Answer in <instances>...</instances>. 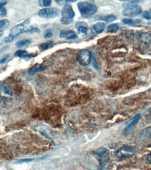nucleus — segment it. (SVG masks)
Masks as SVG:
<instances>
[{"instance_id": "nucleus-13", "label": "nucleus", "mask_w": 151, "mask_h": 170, "mask_svg": "<svg viewBox=\"0 0 151 170\" xmlns=\"http://www.w3.org/2000/svg\"><path fill=\"white\" fill-rule=\"evenodd\" d=\"M46 69V66L44 64L36 65L28 70V74L30 76H32L38 72L43 71Z\"/></svg>"}, {"instance_id": "nucleus-20", "label": "nucleus", "mask_w": 151, "mask_h": 170, "mask_svg": "<svg viewBox=\"0 0 151 170\" xmlns=\"http://www.w3.org/2000/svg\"><path fill=\"white\" fill-rule=\"evenodd\" d=\"M10 24V21L7 19L0 20V29H3L7 28Z\"/></svg>"}, {"instance_id": "nucleus-32", "label": "nucleus", "mask_w": 151, "mask_h": 170, "mask_svg": "<svg viewBox=\"0 0 151 170\" xmlns=\"http://www.w3.org/2000/svg\"><path fill=\"white\" fill-rule=\"evenodd\" d=\"M7 3V2H0V8L3 7Z\"/></svg>"}, {"instance_id": "nucleus-17", "label": "nucleus", "mask_w": 151, "mask_h": 170, "mask_svg": "<svg viewBox=\"0 0 151 170\" xmlns=\"http://www.w3.org/2000/svg\"><path fill=\"white\" fill-rule=\"evenodd\" d=\"M31 41L28 39H23L19 41L16 44V46L19 48L23 47L31 43Z\"/></svg>"}, {"instance_id": "nucleus-3", "label": "nucleus", "mask_w": 151, "mask_h": 170, "mask_svg": "<svg viewBox=\"0 0 151 170\" xmlns=\"http://www.w3.org/2000/svg\"><path fill=\"white\" fill-rule=\"evenodd\" d=\"M137 150L135 147L131 146H124L120 148L115 153L117 157L119 159L129 158L137 152Z\"/></svg>"}, {"instance_id": "nucleus-22", "label": "nucleus", "mask_w": 151, "mask_h": 170, "mask_svg": "<svg viewBox=\"0 0 151 170\" xmlns=\"http://www.w3.org/2000/svg\"><path fill=\"white\" fill-rule=\"evenodd\" d=\"M53 44V42L52 41H49L47 42L46 43H42L41 45V48L42 49L45 50L49 48L50 46L51 45Z\"/></svg>"}, {"instance_id": "nucleus-5", "label": "nucleus", "mask_w": 151, "mask_h": 170, "mask_svg": "<svg viewBox=\"0 0 151 170\" xmlns=\"http://www.w3.org/2000/svg\"><path fill=\"white\" fill-rule=\"evenodd\" d=\"M29 23H30V20L29 19H27L23 23L13 27L11 29L10 35L15 37L24 32H31L32 28L28 27Z\"/></svg>"}, {"instance_id": "nucleus-26", "label": "nucleus", "mask_w": 151, "mask_h": 170, "mask_svg": "<svg viewBox=\"0 0 151 170\" xmlns=\"http://www.w3.org/2000/svg\"><path fill=\"white\" fill-rule=\"evenodd\" d=\"M123 23L125 25H132L134 22V21L132 19L126 18L122 20Z\"/></svg>"}, {"instance_id": "nucleus-1", "label": "nucleus", "mask_w": 151, "mask_h": 170, "mask_svg": "<svg viewBox=\"0 0 151 170\" xmlns=\"http://www.w3.org/2000/svg\"><path fill=\"white\" fill-rule=\"evenodd\" d=\"M77 5L81 15L85 18L93 16L97 10L96 5L87 2H79Z\"/></svg>"}, {"instance_id": "nucleus-21", "label": "nucleus", "mask_w": 151, "mask_h": 170, "mask_svg": "<svg viewBox=\"0 0 151 170\" xmlns=\"http://www.w3.org/2000/svg\"><path fill=\"white\" fill-rule=\"evenodd\" d=\"M51 2H52L50 0L39 1V4L41 6L48 7L51 5Z\"/></svg>"}, {"instance_id": "nucleus-16", "label": "nucleus", "mask_w": 151, "mask_h": 170, "mask_svg": "<svg viewBox=\"0 0 151 170\" xmlns=\"http://www.w3.org/2000/svg\"><path fill=\"white\" fill-rule=\"evenodd\" d=\"M105 25L103 23L98 22L93 26V29L96 34H100L104 30Z\"/></svg>"}, {"instance_id": "nucleus-33", "label": "nucleus", "mask_w": 151, "mask_h": 170, "mask_svg": "<svg viewBox=\"0 0 151 170\" xmlns=\"http://www.w3.org/2000/svg\"><path fill=\"white\" fill-rule=\"evenodd\" d=\"M3 33V31L2 30H0V37L2 35Z\"/></svg>"}, {"instance_id": "nucleus-14", "label": "nucleus", "mask_w": 151, "mask_h": 170, "mask_svg": "<svg viewBox=\"0 0 151 170\" xmlns=\"http://www.w3.org/2000/svg\"><path fill=\"white\" fill-rule=\"evenodd\" d=\"M140 137L144 140L151 139V126L145 128L142 130L140 133Z\"/></svg>"}, {"instance_id": "nucleus-24", "label": "nucleus", "mask_w": 151, "mask_h": 170, "mask_svg": "<svg viewBox=\"0 0 151 170\" xmlns=\"http://www.w3.org/2000/svg\"><path fill=\"white\" fill-rule=\"evenodd\" d=\"M14 39V37L12 35H9L8 37H5L3 41L5 43H9L12 42Z\"/></svg>"}, {"instance_id": "nucleus-30", "label": "nucleus", "mask_w": 151, "mask_h": 170, "mask_svg": "<svg viewBox=\"0 0 151 170\" xmlns=\"http://www.w3.org/2000/svg\"><path fill=\"white\" fill-rule=\"evenodd\" d=\"M32 159H21V160H19L18 161V163H24V162H30V161H32Z\"/></svg>"}, {"instance_id": "nucleus-10", "label": "nucleus", "mask_w": 151, "mask_h": 170, "mask_svg": "<svg viewBox=\"0 0 151 170\" xmlns=\"http://www.w3.org/2000/svg\"><path fill=\"white\" fill-rule=\"evenodd\" d=\"M75 13L73 9V7L70 5H64L61 11L62 18L73 19L75 17Z\"/></svg>"}, {"instance_id": "nucleus-11", "label": "nucleus", "mask_w": 151, "mask_h": 170, "mask_svg": "<svg viewBox=\"0 0 151 170\" xmlns=\"http://www.w3.org/2000/svg\"><path fill=\"white\" fill-rule=\"evenodd\" d=\"M141 118V115L140 114H137L133 118L132 121L131 122L126 126L124 129V133L125 134H128L130 133L133 130V129L135 128V127L137 125V123L139 121L140 118Z\"/></svg>"}, {"instance_id": "nucleus-8", "label": "nucleus", "mask_w": 151, "mask_h": 170, "mask_svg": "<svg viewBox=\"0 0 151 170\" xmlns=\"http://www.w3.org/2000/svg\"><path fill=\"white\" fill-rule=\"evenodd\" d=\"M77 60L80 64L86 66L90 64L91 61V53L87 50H81L78 54Z\"/></svg>"}, {"instance_id": "nucleus-27", "label": "nucleus", "mask_w": 151, "mask_h": 170, "mask_svg": "<svg viewBox=\"0 0 151 170\" xmlns=\"http://www.w3.org/2000/svg\"><path fill=\"white\" fill-rule=\"evenodd\" d=\"M143 17L145 19H147V20H150L151 19V16L150 13L148 11H146L144 12L143 14Z\"/></svg>"}, {"instance_id": "nucleus-25", "label": "nucleus", "mask_w": 151, "mask_h": 170, "mask_svg": "<svg viewBox=\"0 0 151 170\" xmlns=\"http://www.w3.org/2000/svg\"><path fill=\"white\" fill-rule=\"evenodd\" d=\"M7 14L6 9L5 8H0V17H5Z\"/></svg>"}, {"instance_id": "nucleus-29", "label": "nucleus", "mask_w": 151, "mask_h": 170, "mask_svg": "<svg viewBox=\"0 0 151 170\" xmlns=\"http://www.w3.org/2000/svg\"><path fill=\"white\" fill-rule=\"evenodd\" d=\"M53 36V34H52V32H49L45 35L44 38L45 39H49V38H52Z\"/></svg>"}, {"instance_id": "nucleus-12", "label": "nucleus", "mask_w": 151, "mask_h": 170, "mask_svg": "<svg viewBox=\"0 0 151 170\" xmlns=\"http://www.w3.org/2000/svg\"><path fill=\"white\" fill-rule=\"evenodd\" d=\"M60 37L66 40H74L77 38V35L74 31L64 30L60 32Z\"/></svg>"}, {"instance_id": "nucleus-2", "label": "nucleus", "mask_w": 151, "mask_h": 170, "mask_svg": "<svg viewBox=\"0 0 151 170\" xmlns=\"http://www.w3.org/2000/svg\"><path fill=\"white\" fill-rule=\"evenodd\" d=\"M136 2L133 3L125 4L124 5L125 8L122 11V14L124 16L128 18H134L142 13L141 6L137 5Z\"/></svg>"}, {"instance_id": "nucleus-23", "label": "nucleus", "mask_w": 151, "mask_h": 170, "mask_svg": "<svg viewBox=\"0 0 151 170\" xmlns=\"http://www.w3.org/2000/svg\"><path fill=\"white\" fill-rule=\"evenodd\" d=\"M61 22L64 25H69L73 22V19H69L65 18H61Z\"/></svg>"}, {"instance_id": "nucleus-7", "label": "nucleus", "mask_w": 151, "mask_h": 170, "mask_svg": "<svg viewBox=\"0 0 151 170\" xmlns=\"http://www.w3.org/2000/svg\"><path fill=\"white\" fill-rule=\"evenodd\" d=\"M58 10L56 8H47L41 9L38 12V16L46 19L54 18L58 15Z\"/></svg>"}, {"instance_id": "nucleus-19", "label": "nucleus", "mask_w": 151, "mask_h": 170, "mask_svg": "<svg viewBox=\"0 0 151 170\" xmlns=\"http://www.w3.org/2000/svg\"><path fill=\"white\" fill-rule=\"evenodd\" d=\"M100 19L102 21H105L111 22L115 21L116 20V17L114 15H109L105 16V17H102Z\"/></svg>"}, {"instance_id": "nucleus-18", "label": "nucleus", "mask_w": 151, "mask_h": 170, "mask_svg": "<svg viewBox=\"0 0 151 170\" xmlns=\"http://www.w3.org/2000/svg\"><path fill=\"white\" fill-rule=\"evenodd\" d=\"M119 29L118 25L116 24H112L110 25L107 28V32L113 33L117 32Z\"/></svg>"}, {"instance_id": "nucleus-31", "label": "nucleus", "mask_w": 151, "mask_h": 170, "mask_svg": "<svg viewBox=\"0 0 151 170\" xmlns=\"http://www.w3.org/2000/svg\"><path fill=\"white\" fill-rule=\"evenodd\" d=\"M147 160L149 164H151V152L148 154L147 155Z\"/></svg>"}, {"instance_id": "nucleus-6", "label": "nucleus", "mask_w": 151, "mask_h": 170, "mask_svg": "<svg viewBox=\"0 0 151 170\" xmlns=\"http://www.w3.org/2000/svg\"><path fill=\"white\" fill-rule=\"evenodd\" d=\"M13 97V93L6 83H0V99L5 102H10Z\"/></svg>"}, {"instance_id": "nucleus-28", "label": "nucleus", "mask_w": 151, "mask_h": 170, "mask_svg": "<svg viewBox=\"0 0 151 170\" xmlns=\"http://www.w3.org/2000/svg\"><path fill=\"white\" fill-rule=\"evenodd\" d=\"M40 31L37 28H32L30 32L39 33H40Z\"/></svg>"}, {"instance_id": "nucleus-9", "label": "nucleus", "mask_w": 151, "mask_h": 170, "mask_svg": "<svg viewBox=\"0 0 151 170\" xmlns=\"http://www.w3.org/2000/svg\"><path fill=\"white\" fill-rule=\"evenodd\" d=\"M138 41L142 48H147L151 44V35L148 32H142L139 35Z\"/></svg>"}, {"instance_id": "nucleus-4", "label": "nucleus", "mask_w": 151, "mask_h": 170, "mask_svg": "<svg viewBox=\"0 0 151 170\" xmlns=\"http://www.w3.org/2000/svg\"><path fill=\"white\" fill-rule=\"evenodd\" d=\"M94 155L96 156L97 159L99 161L100 167L103 168L109 160V151L105 148H99L95 151Z\"/></svg>"}, {"instance_id": "nucleus-15", "label": "nucleus", "mask_w": 151, "mask_h": 170, "mask_svg": "<svg viewBox=\"0 0 151 170\" xmlns=\"http://www.w3.org/2000/svg\"><path fill=\"white\" fill-rule=\"evenodd\" d=\"M16 57H21L24 58H31L34 56L33 54H29L26 51L18 50L15 52L14 54Z\"/></svg>"}]
</instances>
